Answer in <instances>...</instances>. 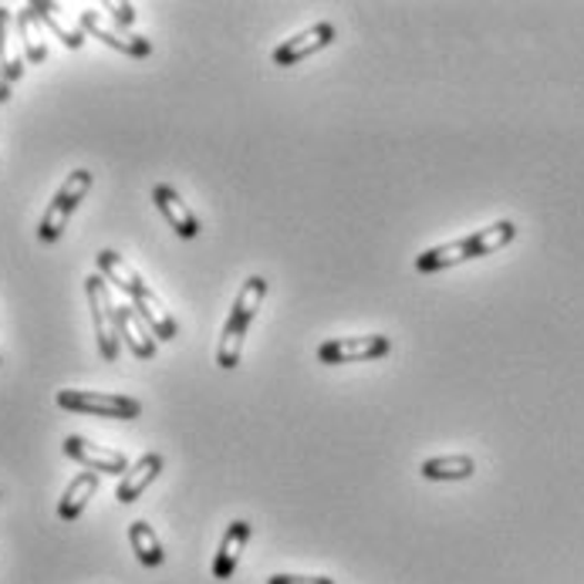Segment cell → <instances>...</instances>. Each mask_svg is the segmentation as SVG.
<instances>
[{
	"label": "cell",
	"mask_w": 584,
	"mask_h": 584,
	"mask_svg": "<svg viewBox=\"0 0 584 584\" xmlns=\"http://www.w3.org/2000/svg\"><path fill=\"white\" fill-rule=\"evenodd\" d=\"M95 490H99V473H78L71 483H68V490L61 493V504H58V517L61 521H78L81 514H85V507H89V500L95 496Z\"/></svg>",
	"instance_id": "obj_15"
},
{
	"label": "cell",
	"mask_w": 584,
	"mask_h": 584,
	"mask_svg": "<svg viewBox=\"0 0 584 584\" xmlns=\"http://www.w3.org/2000/svg\"><path fill=\"white\" fill-rule=\"evenodd\" d=\"M246 541H250V524H246V521H233V524L226 527L223 541H220L217 557H213V577H217V581H230V577H233V571H236V564H240V557H243Z\"/></svg>",
	"instance_id": "obj_12"
},
{
	"label": "cell",
	"mask_w": 584,
	"mask_h": 584,
	"mask_svg": "<svg viewBox=\"0 0 584 584\" xmlns=\"http://www.w3.org/2000/svg\"><path fill=\"white\" fill-rule=\"evenodd\" d=\"M115 321H119V339L129 345V352H132L135 359H152V355H155V339H152V331L145 328V321L135 314L132 304L115 308Z\"/></svg>",
	"instance_id": "obj_11"
},
{
	"label": "cell",
	"mask_w": 584,
	"mask_h": 584,
	"mask_svg": "<svg viewBox=\"0 0 584 584\" xmlns=\"http://www.w3.org/2000/svg\"><path fill=\"white\" fill-rule=\"evenodd\" d=\"M38 18L44 21V28H51L58 34V41L71 51H78L81 44H85V31H81V24H71L64 14H61V4H51V0H38L34 4Z\"/></svg>",
	"instance_id": "obj_18"
},
{
	"label": "cell",
	"mask_w": 584,
	"mask_h": 584,
	"mask_svg": "<svg viewBox=\"0 0 584 584\" xmlns=\"http://www.w3.org/2000/svg\"><path fill=\"white\" fill-rule=\"evenodd\" d=\"M0 68L11 81H18L24 74V58L18 51V41H14V18L8 8H0Z\"/></svg>",
	"instance_id": "obj_20"
},
{
	"label": "cell",
	"mask_w": 584,
	"mask_h": 584,
	"mask_svg": "<svg viewBox=\"0 0 584 584\" xmlns=\"http://www.w3.org/2000/svg\"><path fill=\"white\" fill-rule=\"evenodd\" d=\"M18 31H21V41H24V54L28 61L41 64L48 58V44H44V21L38 18L34 4H28L21 14H18Z\"/></svg>",
	"instance_id": "obj_19"
},
{
	"label": "cell",
	"mask_w": 584,
	"mask_h": 584,
	"mask_svg": "<svg viewBox=\"0 0 584 584\" xmlns=\"http://www.w3.org/2000/svg\"><path fill=\"white\" fill-rule=\"evenodd\" d=\"M129 544H132V554L145 564V567H159L162 561H165V554H162V544H159V537H155V531L145 524V521H135V524H129Z\"/></svg>",
	"instance_id": "obj_21"
},
{
	"label": "cell",
	"mask_w": 584,
	"mask_h": 584,
	"mask_svg": "<svg viewBox=\"0 0 584 584\" xmlns=\"http://www.w3.org/2000/svg\"><path fill=\"white\" fill-rule=\"evenodd\" d=\"M331 41H335V28H331L328 21H321V24H311L308 31H301V34L288 38L284 44H278V48H274V54H271V61H274L278 68H294L298 61L311 58L314 51L328 48Z\"/></svg>",
	"instance_id": "obj_8"
},
{
	"label": "cell",
	"mask_w": 584,
	"mask_h": 584,
	"mask_svg": "<svg viewBox=\"0 0 584 584\" xmlns=\"http://www.w3.org/2000/svg\"><path fill=\"white\" fill-rule=\"evenodd\" d=\"M85 294H89V308H92V321H95V339H99V355L105 362L119 359V321H115V304L109 294V284L102 274H92L85 281Z\"/></svg>",
	"instance_id": "obj_5"
},
{
	"label": "cell",
	"mask_w": 584,
	"mask_h": 584,
	"mask_svg": "<svg viewBox=\"0 0 584 584\" xmlns=\"http://www.w3.org/2000/svg\"><path fill=\"white\" fill-rule=\"evenodd\" d=\"M420 473L433 483H453V480H470L476 473L473 456L456 453V456H433L420 466Z\"/></svg>",
	"instance_id": "obj_17"
},
{
	"label": "cell",
	"mask_w": 584,
	"mask_h": 584,
	"mask_svg": "<svg viewBox=\"0 0 584 584\" xmlns=\"http://www.w3.org/2000/svg\"><path fill=\"white\" fill-rule=\"evenodd\" d=\"M105 11L112 14V21H115L119 28H129V24L135 21V8H132V4H119V0H105Z\"/></svg>",
	"instance_id": "obj_22"
},
{
	"label": "cell",
	"mask_w": 584,
	"mask_h": 584,
	"mask_svg": "<svg viewBox=\"0 0 584 584\" xmlns=\"http://www.w3.org/2000/svg\"><path fill=\"white\" fill-rule=\"evenodd\" d=\"M517 236V226L511 220H500V223H490L470 236H460V240H450V243H440L433 250H423L420 258H415V268L423 274H433V271H446L453 264H463V261H476V258H490L496 250H504L507 243H514Z\"/></svg>",
	"instance_id": "obj_1"
},
{
	"label": "cell",
	"mask_w": 584,
	"mask_h": 584,
	"mask_svg": "<svg viewBox=\"0 0 584 584\" xmlns=\"http://www.w3.org/2000/svg\"><path fill=\"white\" fill-rule=\"evenodd\" d=\"M64 456H71L81 466H89L92 473H122L125 476V470H129V463H125V456L119 450L95 446L85 436H68L64 440Z\"/></svg>",
	"instance_id": "obj_9"
},
{
	"label": "cell",
	"mask_w": 584,
	"mask_h": 584,
	"mask_svg": "<svg viewBox=\"0 0 584 584\" xmlns=\"http://www.w3.org/2000/svg\"><path fill=\"white\" fill-rule=\"evenodd\" d=\"M132 308H135V314L145 321V328L152 331V339H159V342H173L177 339V321H173V314L165 311V304L145 288L139 298H132Z\"/></svg>",
	"instance_id": "obj_14"
},
{
	"label": "cell",
	"mask_w": 584,
	"mask_h": 584,
	"mask_svg": "<svg viewBox=\"0 0 584 584\" xmlns=\"http://www.w3.org/2000/svg\"><path fill=\"white\" fill-rule=\"evenodd\" d=\"M11 102V78L4 74V68H0V105Z\"/></svg>",
	"instance_id": "obj_24"
},
{
	"label": "cell",
	"mask_w": 584,
	"mask_h": 584,
	"mask_svg": "<svg viewBox=\"0 0 584 584\" xmlns=\"http://www.w3.org/2000/svg\"><path fill=\"white\" fill-rule=\"evenodd\" d=\"M152 203H155V210L165 217V223H170L183 240H193V236L200 233V220L193 217V210L183 203V197H180L173 187L159 183V187L152 190Z\"/></svg>",
	"instance_id": "obj_10"
},
{
	"label": "cell",
	"mask_w": 584,
	"mask_h": 584,
	"mask_svg": "<svg viewBox=\"0 0 584 584\" xmlns=\"http://www.w3.org/2000/svg\"><path fill=\"white\" fill-rule=\"evenodd\" d=\"M268 298V281L264 278H246L240 284V294L230 308V318L223 324V335H220V345H217V365L220 369H236L240 365V355H243V339H246V328L250 321L258 318L261 304Z\"/></svg>",
	"instance_id": "obj_2"
},
{
	"label": "cell",
	"mask_w": 584,
	"mask_h": 584,
	"mask_svg": "<svg viewBox=\"0 0 584 584\" xmlns=\"http://www.w3.org/2000/svg\"><path fill=\"white\" fill-rule=\"evenodd\" d=\"M58 405L68 412H85V415H102V420H139V399L119 395V392H81V389H61Z\"/></svg>",
	"instance_id": "obj_3"
},
{
	"label": "cell",
	"mask_w": 584,
	"mask_h": 584,
	"mask_svg": "<svg viewBox=\"0 0 584 584\" xmlns=\"http://www.w3.org/2000/svg\"><path fill=\"white\" fill-rule=\"evenodd\" d=\"M95 264H99V271H102V278L109 281V284H119L129 298H139L142 291H145V284H142V278L125 264V258H119L115 250H99V258H95Z\"/></svg>",
	"instance_id": "obj_16"
},
{
	"label": "cell",
	"mask_w": 584,
	"mask_h": 584,
	"mask_svg": "<svg viewBox=\"0 0 584 584\" xmlns=\"http://www.w3.org/2000/svg\"><path fill=\"white\" fill-rule=\"evenodd\" d=\"M89 190H92V173H89V170H74V173L61 183V190L54 193V200H51V207L44 210L41 226H38V236H41L44 243H54V240L64 233V226H68L71 213H74V207H78L81 200H85Z\"/></svg>",
	"instance_id": "obj_4"
},
{
	"label": "cell",
	"mask_w": 584,
	"mask_h": 584,
	"mask_svg": "<svg viewBox=\"0 0 584 584\" xmlns=\"http://www.w3.org/2000/svg\"><path fill=\"white\" fill-rule=\"evenodd\" d=\"M78 24H81V31H85V34L105 41L109 48H115V51H122V54H129V58H149V54H152V41L139 38V34H129L125 28H119L115 21H109V18L99 14V11H81V14H78Z\"/></svg>",
	"instance_id": "obj_7"
},
{
	"label": "cell",
	"mask_w": 584,
	"mask_h": 584,
	"mask_svg": "<svg viewBox=\"0 0 584 584\" xmlns=\"http://www.w3.org/2000/svg\"><path fill=\"white\" fill-rule=\"evenodd\" d=\"M268 584H335L331 577H301V574H274Z\"/></svg>",
	"instance_id": "obj_23"
},
{
	"label": "cell",
	"mask_w": 584,
	"mask_h": 584,
	"mask_svg": "<svg viewBox=\"0 0 584 584\" xmlns=\"http://www.w3.org/2000/svg\"><path fill=\"white\" fill-rule=\"evenodd\" d=\"M159 473H162V456H159V453H145L142 460H135V463L125 470V476H122V483H119V490H115L119 504H135V500L145 493V486H149Z\"/></svg>",
	"instance_id": "obj_13"
},
{
	"label": "cell",
	"mask_w": 584,
	"mask_h": 584,
	"mask_svg": "<svg viewBox=\"0 0 584 584\" xmlns=\"http://www.w3.org/2000/svg\"><path fill=\"white\" fill-rule=\"evenodd\" d=\"M392 352V342L385 335H359V339H331L318 349L321 365H352V362H372L385 359Z\"/></svg>",
	"instance_id": "obj_6"
}]
</instances>
